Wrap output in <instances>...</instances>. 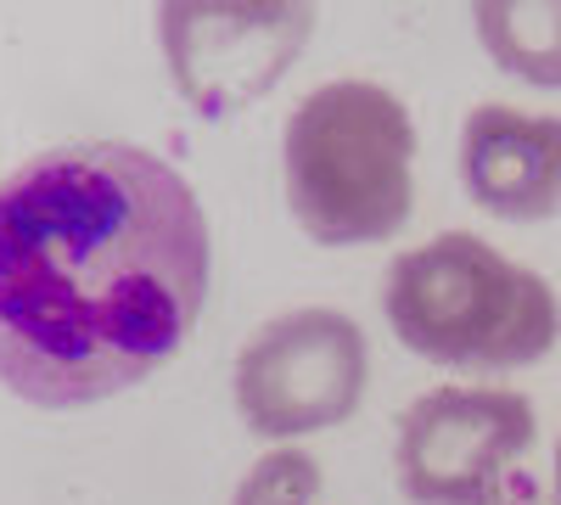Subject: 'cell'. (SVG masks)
<instances>
[{
	"instance_id": "cell-1",
	"label": "cell",
	"mask_w": 561,
	"mask_h": 505,
	"mask_svg": "<svg viewBox=\"0 0 561 505\" xmlns=\"http://www.w3.org/2000/svg\"><path fill=\"white\" fill-rule=\"evenodd\" d=\"M208 214L174 163L73 141L0 180V382L79 410L147 382L208 298Z\"/></svg>"
},
{
	"instance_id": "cell-2",
	"label": "cell",
	"mask_w": 561,
	"mask_h": 505,
	"mask_svg": "<svg viewBox=\"0 0 561 505\" xmlns=\"http://www.w3.org/2000/svg\"><path fill=\"white\" fill-rule=\"evenodd\" d=\"M393 337L449 371H523L561 337V303L539 269L472 231L404 248L382 275Z\"/></svg>"
},
{
	"instance_id": "cell-3",
	"label": "cell",
	"mask_w": 561,
	"mask_h": 505,
	"mask_svg": "<svg viewBox=\"0 0 561 505\" xmlns=\"http://www.w3.org/2000/svg\"><path fill=\"white\" fill-rule=\"evenodd\" d=\"M280 174L298 231L320 248L388 242L415 208V124L377 79H332L293 107Z\"/></svg>"
},
{
	"instance_id": "cell-4",
	"label": "cell",
	"mask_w": 561,
	"mask_h": 505,
	"mask_svg": "<svg viewBox=\"0 0 561 505\" xmlns=\"http://www.w3.org/2000/svg\"><path fill=\"white\" fill-rule=\"evenodd\" d=\"M370 377V343L343 309H287L237 354V410L253 438L287 444L348 422Z\"/></svg>"
},
{
	"instance_id": "cell-5",
	"label": "cell",
	"mask_w": 561,
	"mask_h": 505,
	"mask_svg": "<svg viewBox=\"0 0 561 505\" xmlns=\"http://www.w3.org/2000/svg\"><path fill=\"white\" fill-rule=\"evenodd\" d=\"M534 444V404L511 388H433L404 404L393 472L415 505H494Z\"/></svg>"
},
{
	"instance_id": "cell-6",
	"label": "cell",
	"mask_w": 561,
	"mask_h": 505,
	"mask_svg": "<svg viewBox=\"0 0 561 505\" xmlns=\"http://www.w3.org/2000/svg\"><path fill=\"white\" fill-rule=\"evenodd\" d=\"M169 73L208 118L259 102L314 34L309 7H163Z\"/></svg>"
},
{
	"instance_id": "cell-7",
	"label": "cell",
	"mask_w": 561,
	"mask_h": 505,
	"mask_svg": "<svg viewBox=\"0 0 561 505\" xmlns=\"http://www.w3.org/2000/svg\"><path fill=\"white\" fill-rule=\"evenodd\" d=\"M460 180L494 219L534 225L561 214V118L511 102L472 107L460 124Z\"/></svg>"
},
{
	"instance_id": "cell-8",
	"label": "cell",
	"mask_w": 561,
	"mask_h": 505,
	"mask_svg": "<svg viewBox=\"0 0 561 505\" xmlns=\"http://www.w3.org/2000/svg\"><path fill=\"white\" fill-rule=\"evenodd\" d=\"M472 23L500 73L561 90V0H539V7L494 0V7H472Z\"/></svg>"
},
{
	"instance_id": "cell-9",
	"label": "cell",
	"mask_w": 561,
	"mask_h": 505,
	"mask_svg": "<svg viewBox=\"0 0 561 505\" xmlns=\"http://www.w3.org/2000/svg\"><path fill=\"white\" fill-rule=\"evenodd\" d=\"M230 505H320V467L304 449H270L248 467Z\"/></svg>"
},
{
	"instance_id": "cell-10",
	"label": "cell",
	"mask_w": 561,
	"mask_h": 505,
	"mask_svg": "<svg viewBox=\"0 0 561 505\" xmlns=\"http://www.w3.org/2000/svg\"><path fill=\"white\" fill-rule=\"evenodd\" d=\"M556 505H561V444H556Z\"/></svg>"
},
{
	"instance_id": "cell-11",
	"label": "cell",
	"mask_w": 561,
	"mask_h": 505,
	"mask_svg": "<svg viewBox=\"0 0 561 505\" xmlns=\"http://www.w3.org/2000/svg\"><path fill=\"white\" fill-rule=\"evenodd\" d=\"M505 505H528V500H505ZM534 505H539V500H534Z\"/></svg>"
}]
</instances>
